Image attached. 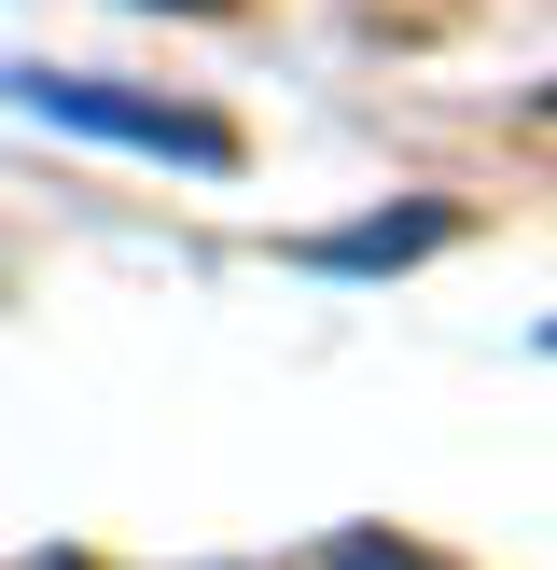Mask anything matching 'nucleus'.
Here are the masks:
<instances>
[{"label": "nucleus", "instance_id": "nucleus-4", "mask_svg": "<svg viewBox=\"0 0 557 570\" xmlns=\"http://www.w3.org/2000/svg\"><path fill=\"white\" fill-rule=\"evenodd\" d=\"M14 570H84V557H14Z\"/></svg>", "mask_w": 557, "mask_h": 570}, {"label": "nucleus", "instance_id": "nucleus-1", "mask_svg": "<svg viewBox=\"0 0 557 570\" xmlns=\"http://www.w3.org/2000/svg\"><path fill=\"white\" fill-rule=\"evenodd\" d=\"M0 98L42 111L70 139H111V154H167V167H237V126L223 111H182V98H139V83H98V70H0Z\"/></svg>", "mask_w": 557, "mask_h": 570}, {"label": "nucleus", "instance_id": "nucleus-2", "mask_svg": "<svg viewBox=\"0 0 557 570\" xmlns=\"http://www.w3.org/2000/svg\"><path fill=\"white\" fill-rule=\"evenodd\" d=\"M446 237H460V209H377V223H349V237H306V265L377 278V265H418V250H446Z\"/></svg>", "mask_w": 557, "mask_h": 570}, {"label": "nucleus", "instance_id": "nucleus-3", "mask_svg": "<svg viewBox=\"0 0 557 570\" xmlns=\"http://www.w3.org/2000/svg\"><path fill=\"white\" fill-rule=\"evenodd\" d=\"M321 570H446V557H418L404 529H334V543H321Z\"/></svg>", "mask_w": 557, "mask_h": 570}]
</instances>
